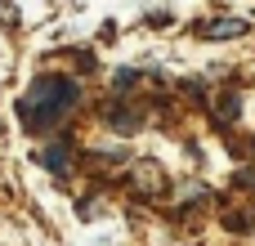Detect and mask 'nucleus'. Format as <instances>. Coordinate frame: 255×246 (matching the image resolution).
<instances>
[{"label":"nucleus","instance_id":"obj_1","mask_svg":"<svg viewBox=\"0 0 255 246\" xmlns=\"http://www.w3.org/2000/svg\"><path fill=\"white\" fill-rule=\"evenodd\" d=\"M76 103H81V85L72 76H36L18 103V117L31 134H40V130H54Z\"/></svg>","mask_w":255,"mask_h":246},{"label":"nucleus","instance_id":"obj_2","mask_svg":"<svg viewBox=\"0 0 255 246\" xmlns=\"http://www.w3.org/2000/svg\"><path fill=\"white\" fill-rule=\"evenodd\" d=\"M197 36L206 40H233V36H247V18H211L197 27Z\"/></svg>","mask_w":255,"mask_h":246},{"label":"nucleus","instance_id":"obj_3","mask_svg":"<svg viewBox=\"0 0 255 246\" xmlns=\"http://www.w3.org/2000/svg\"><path fill=\"white\" fill-rule=\"evenodd\" d=\"M45 166H49V170H58V175H63V170H67V166H72V143H63V139H58V143H54V148H49V152H45Z\"/></svg>","mask_w":255,"mask_h":246},{"label":"nucleus","instance_id":"obj_4","mask_svg":"<svg viewBox=\"0 0 255 246\" xmlns=\"http://www.w3.org/2000/svg\"><path fill=\"white\" fill-rule=\"evenodd\" d=\"M238 112H242V103H238V99L229 94V99H220V108H215V121H220V125H229V121H233Z\"/></svg>","mask_w":255,"mask_h":246}]
</instances>
